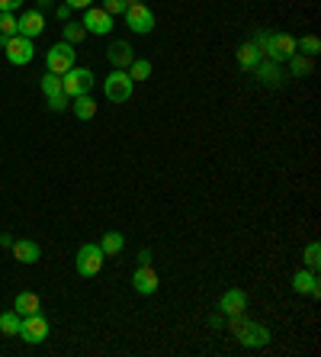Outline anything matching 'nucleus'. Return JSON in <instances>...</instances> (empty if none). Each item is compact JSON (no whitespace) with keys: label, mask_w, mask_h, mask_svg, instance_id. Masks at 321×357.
Returning <instances> with one entry per match:
<instances>
[{"label":"nucleus","mask_w":321,"mask_h":357,"mask_svg":"<svg viewBox=\"0 0 321 357\" xmlns=\"http://www.w3.org/2000/svg\"><path fill=\"white\" fill-rule=\"evenodd\" d=\"M68 103H71V97H68V93H61V97H52L49 100V109H52V113H65Z\"/></svg>","instance_id":"obj_31"},{"label":"nucleus","mask_w":321,"mask_h":357,"mask_svg":"<svg viewBox=\"0 0 321 357\" xmlns=\"http://www.w3.org/2000/svg\"><path fill=\"white\" fill-rule=\"evenodd\" d=\"M289 75H292V77H308V75H312V59L296 52V55L289 59Z\"/></svg>","instance_id":"obj_23"},{"label":"nucleus","mask_w":321,"mask_h":357,"mask_svg":"<svg viewBox=\"0 0 321 357\" xmlns=\"http://www.w3.org/2000/svg\"><path fill=\"white\" fill-rule=\"evenodd\" d=\"M45 33V17H42V10H26V13H19V36H29V39H36V36Z\"/></svg>","instance_id":"obj_16"},{"label":"nucleus","mask_w":321,"mask_h":357,"mask_svg":"<svg viewBox=\"0 0 321 357\" xmlns=\"http://www.w3.org/2000/svg\"><path fill=\"white\" fill-rule=\"evenodd\" d=\"M103 261H107V255H103V248L100 245H81L77 248V258H75V267L81 277H97L100 271H103Z\"/></svg>","instance_id":"obj_4"},{"label":"nucleus","mask_w":321,"mask_h":357,"mask_svg":"<svg viewBox=\"0 0 321 357\" xmlns=\"http://www.w3.org/2000/svg\"><path fill=\"white\" fill-rule=\"evenodd\" d=\"M75 59H77L75 45H71V42H58V45H52V49L45 52V68H49L52 75H65V71L75 68Z\"/></svg>","instance_id":"obj_6"},{"label":"nucleus","mask_w":321,"mask_h":357,"mask_svg":"<svg viewBox=\"0 0 321 357\" xmlns=\"http://www.w3.org/2000/svg\"><path fill=\"white\" fill-rule=\"evenodd\" d=\"M151 261H155L151 248H141V251H139V264H151Z\"/></svg>","instance_id":"obj_34"},{"label":"nucleus","mask_w":321,"mask_h":357,"mask_svg":"<svg viewBox=\"0 0 321 357\" xmlns=\"http://www.w3.org/2000/svg\"><path fill=\"white\" fill-rule=\"evenodd\" d=\"M125 71H129V77H132V81H148L151 71H155V65H151L148 59H135L132 65L125 68Z\"/></svg>","instance_id":"obj_25"},{"label":"nucleus","mask_w":321,"mask_h":357,"mask_svg":"<svg viewBox=\"0 0 321 357\" xmlns=\"http://www.w3.org/2000/svg\"><path fill=\"white\" fill-rule=\"evenodd\" d=\"M0 245H3V248H10V245H13V238H10V235L3 232V235H0Z\"/></svg>","instance_id":"obj_36"},{"label":"nucleus","mask_w":321,"mask_h":357,"mask_svg":"<svg viewBox=\"0 0 321 357\" xmlns=\"http://www.w3.org/2000/svg\"><path fill=\"white\" fill-rule=\"evenodd\" d=\"M84 39H87V29H84V26H77V23H68L65 26V39H61V42L77 45V42H84Z\"/></svg>","instance_id":"obj_29"},{"label":"nucleus","mask_w":321,"mask_h":357,"mask_svg":"<svg viewBox=\"0 0 321 357\" xmlns=\"http://www.w3.org/2000/svg\"><path fill=\"white\" fill-rule=\"evenodd\" d=\"M296 52H299V55L315 59V55L321 52V39H318V36H302V39H296Z\"/></svg>","instance_id":"obj_26"},{"label":"nucleus","mask_w":321,"mask_h":357,"mask_svg":"<svg viewBox=\"0 0 321 357\" xmlns=\"http://www.w3.org/2000/svg\"><path fill=\"white\" fill-rule=\"evenodd\" d=\"M39 87H42V93H45V100H52V97H61V75H42V81H39Z\"/></svg>","instance_id":"obj_24"},{"label":"nucleus","mask_w":321,"mask_h":357,"mask_svg":"<svg viewBox=\"0 0 321 357\" xmlns=\"http://www.w3.org/2000/svg\"><path fill=\"white\" fill-rule=\"evenodd\" d=\"M10 248H13V258H17L19 264H36V261L42 258V248H39V245H36V241H29V238H19V241H13Z\"/></svg>","instance_id":"obj_18"},{"label":"nucleus","mask_w":321,"mask_h":357,"mask_svg":"<svg viewBox=\"0 0 321 357\" xmlns=\"http://www.w3.org/2000/svg\"><path fill=\"white\" fill-rule=\"evenodd\" d=\"M132 287H135V293H139V296H155L157 287H161V280H157V274H155V267H151V264H139V267H135Z\"/></svg>","instance_id":"obj_12"},{"label":"nucleus","mask_w":321,"mask_h":357,"mask_svg":"<svg viewBox=\"0 0 321 357\" xmlns=\"http://www.w3.org/2000/svg\"><path fill=\"white\" fill-rule=\"evenodd\" d=\"M0 335H7V338H17L19 335V316L13 312V309L0 312Z\"/></svg>","instance_id":"obj_22"},{"label":"nucleus","mask_w":321,"mask_h":357,"mask_svg":"<svg viewBox=\"0 0 321 357\" xmlns=\"http://www.w3.org/2000/svg\"><path fill=\"white\" fill-rule=\"evenodd\" d=\"M260 61H264V52H260V45H257L254 39L241 42V45H238V65H241V71H254Z\"/></svg>","instance_id":"obj_15"},{"label":"nucleus","mask_w":321,"mask_h":357,"mask_svg":"<svg viewBox=\"0 0 321 357\" xmlns=\"http://www.w3.org/2000/svg\"><path fill=\"white\" fill-rule=\"evenodd\" d=\"M84 29H87V36H109L113 33V17H109L103 7H87L84 10Z\"/></svg>","instance_id":"obj_9"},{"label":"nucleus","mask_w":321,"mask_h":357,"mask_svg":"<svg viewBox=\"0 0 321 357\" xmlns=\"http://www.w3.org/2000/svg\"><path fill=\"white\" fill-rule=\"evenodd\" d=\"M254 42L260 45L264 59L276 61V65H283V61H289L292 55H296V36H289V33H270V29H257Z\"/></svg>","instance_id":"obj_1"},{"label":"nucleus","mask_w":321,"mask_h":357,"mask_svg":"<svg viewBox=\"0 0 321 357\" xmlns=\"http://www.w3.org/2000/svg\"><path fill=\"white\" fill-rule=\"evenodd\" d=\"M49 3H52V0H36V7H39V10H42V7H49Z\"/></svg>","instance_id":"obj_37"},{"label":"nucleus","mask_w":321,"mask_h":357,"mask_svg":"<svg viewBox=\"0 0 321 357\" xmlns=\"http://www.w3.org/2000/svg\"><path fill=\"white\" fill-rule=\"evenodd\" d=\"M254 75H257V81L264 84V87H283V84H286V75H283V68L276 65V61H270V59L260 61V65L254 68Z\"/></svg>","instance_id":"obj_14"},{"label":"nucleus","mask_w":321,"mask_h":357,"mask_svg":"<svg viewBox=\"0 0 321 357\" xmlns=\"http://www.w3.org/2000/svg\"><path fill=\"white\" fill-rule=\"evenodd\" d=\"M3 52H7V61L10 65H17V68H23V65H29V61L36 59V45H33V39L29 36H7V42H3Z\"/></svg>","instance_id":"obj_5"},{"label":"nucleus","mask_w":321,"mask_h":357,"mask_svg":"<svg viewBox=\"0 0 321 357\" xmlns=\"http://www.w3.org/2000/svg\"><path fill=\"white\" fill-rule=\"evenodd\" d=\"M71 113H75L77 119H93L97 116V100L91 97V93H81V97H71Z\"/></svg>","instance_id":"obj_19"},{"label":"nucleus","mask_w":321,"mask_h":357,"mask_svg":"<svg viewBox=\"0 0 321 357\" xmlns=\"http://www.w3.org/2000/svg\"><path fill=\"white\" fill-rule=\"evenodd\" d=\"M125 7H129L125 0H103V10H107L109 17H119V13H125Z\"/></svg>","instance_id":"obj_30"},{"label":"nucleus","mask_w":321,"mask_h":357,"mask_svg":"<svg viewBox=\"0 0 321 357\" xmlns=\"http://www.w3.org/2000/svg\"><path fill=\"white\" fill-rule=\"evenodd\" d=\"M132 91H135V81L123 68H113V75L103 81V93H107L109 103H125V100L132 97Z\"/></svg>","instance_id":"obj_2"},{"label":"nucleus","mask_w":321,"mask_h":357,"mask_svg":"<svg viewBox=\"0 0 321 357\" xmlns=\"http://www.w3.org/2000/svg\"><path fill=\"white\" fill-rule=\"evenodd\" d=\"M100 248H103V255H107V258H113V255H123V248H125L123 232H103V238H100Z\"/></svg>","instance_id":"obj_21"},{"label":"nucleus","mask_w":321,"mask_h":357,"mask_svg":"<svg viewBox=\"0 0 321 357\" xmlns=\"http://www.w3.org/2000/svg\"><path fill=\"white\" fill-rule=\"evenodd\" d=\"M13 312H17L19 319L33 316V312H42L39 296H36V293H17V299H13Z\"/></svg>","instance_id":"obj_20"},{"label":"nucleus","mask_w":321,"mask_h":357,"mask_svg":"<svg viewBox=\"0 0 321 357\" xmlns=\"http://www.w3.org/2000/svg\"><path fill=\"white\" fill-rule=\"evenodd\" d=\"M19 338H23L26 344H42V341L49 338V319L42 316V312L23 316L19 319Z\"/></svg>","instance_id":"obj_8"},{"label":"nucleus","mask_w":321,"mask_h":357,"mask_svg":"<svg viewBox=\"0 0 321 357\" xmlns=\"http://www.w3.org/2000/svg\"><path fill=\"white\" fill-rule=\"evenodd\" d=\"M125 26H129V29H132V33H139V36H148L151 29H155V13H151L148 10V3H129V7H125Z\"/></svg>","instance_id":"obj_7"},{"label":"nucleus","mask_w":321,"mask_h":357,"mask_svg":"<svg viewBox=\"0 0 321 357\" xmlns=\"http://www.w3.org/2000/svg\"><path fill=\"white\" fill-rule=\"evenodd\" d=\"M292 290H296L299 296L318 299V296H321V280H318V274H315V271H308V267L296 271V274H292Z\"/></svg>","instance_id":"obj_13"},{"label":"nucleus","mask_w":321,"mask_h":357,"mask_svg":"<svg viewBox=\"0 0 321 357\" xmlns=\"http://www.w3.org/2000/svg\"><path fill=\"white\" fill-rule=\"evenodd\" d=\"M107 59H109V65H113V68H123V71H125V68L135 61V49L129 45V42L119 39V42H113V45L107 49Z\"/></svg>","instance_id":"obj_17"},{"label":"nucleus","mask_w":321,"mask_h":357,"mask_svg":"<svg viewBox=\"0 0 321 357\" xmlns=\"http://www.w3.org/2000/svg\"><path fill=\"white\" fill-rule=\"evenodd\" d=\"M17 33H19L17 13H0V36H17Z\"/></svg>","instance_id":"obj_28"},{"label":"nucleus","mask_w":321,"mask_h":357,"mask_svg":"<svg viewBox=\"0 0 321 357\" xmlns=\"http://www.w3.org/2000/svg\"><path fill=\"white\" fill-rule=\"evenodd\" d=\"M71 10H87V7H93V0H65Z\"/></svg>","instance_id":"obj_33"},{"label":"nucleus","mask_w":321,"mask_h":357,"mask_svg":"<svg viewBox=\"0 0 321 357\" xmlns=\"http://www.w3.org/2000/svg\"><path fill=\"white\" fill-rule=\"evenodd\" d=\"M55 17H58V20H68V17H71V7H68V3H65V7H58Z\"/></svg>","instance_id":"obj_35"},{"label":"nucleus","mask_w":321,"mask_h":357,"mask_svg":"<svg viewBox=\"0 0 321 357\" xmlns=\"http://www.w3.org/2000/svg\"><path fill=\"white\" fill-rule=\"evenodd\" d=\"M93 84H97V77H93L91 68H71V71H65L61 75V91L68 93V97H81V93H91Z\"/></svg>","instance_id":"obj_3"},{"label":"nucleus","mask_w":321,"mask_h":357,"mask_svg":"<svg viewBox=\"0 0 321 357\" xmlns=\"http://www.w3.org/2000/svg\"><path fill=\"white\" fill-rule=\"evenodd\" d=\"M241 312H247V293L241 287H231V290H225L219 296V316L231 319V316H241Z\"/></svg>","instance_id":"obj_10"},{"label":"nucleus","mask_w":321,"mask_h":357,"mask_svg":"<svg viewBox=\"0 0 321 357\" xmlns=\"http://www.w3.org/2000/svg\"><path fill=\"white\" fill-rule=\"evenodd\" d=\"M26 0H0V13H17Z\"/></svg>","instance_id":"obj_32"},{"label":"nucleus","mask_w":321,"mask_h":357,"mask_svg":"<svg viewBox=\"0 0 321 357\" xmlns=\"http://www.w3.org/2000/svg\"><path fill=\"white\" fill-rule=\"evenodd\" d=\"M318 264H321V245L318 241H308V245H305V267L318 274Z\"/></svg>","instance_id":"obj_27"},{"label":"nucleus","mask_w":321,"mask_h":357,"mask_svg":"<svg viewBox=\"0 0 321 357\" xmlns=\"http://www.w3.org/2000/svg\"><path fill=\"white\" fill-rule=\"evenodd\" d=\"M238 341L244 344V348L254 351V348H267V344L273 341V335H270V328H267V325L251 322V319H247V325L238 332Z\"/></svg>","instance_id":"obj_11"}]
</instances>
